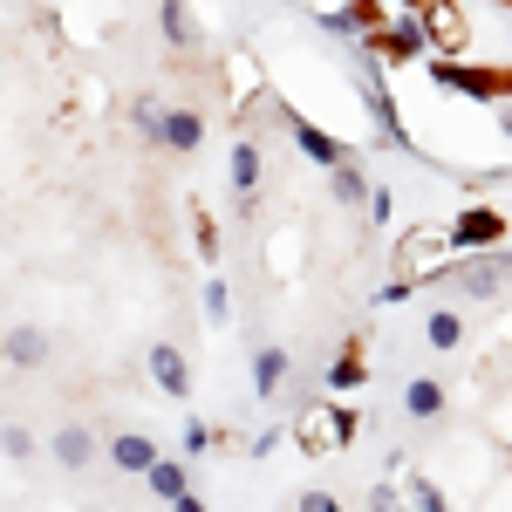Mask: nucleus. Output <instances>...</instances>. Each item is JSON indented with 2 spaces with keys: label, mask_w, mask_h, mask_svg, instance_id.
<instances>
[{
  "label": "nucleus",
  "mask_w": 512,
  "mask_h": 512,
  "mask_svg": "<svg viewBox=\"0 0 512 512\" xmlns=\"http://www.w3.org/2000/svg\"><path fill=\"white\" fill-rule=\"evenodd\" d=\"M451 260H458L451 226H417V233L396 239V274H403V280H437Z\"/></svg>",
  "instance_id": "nucleus-1"
},
{
  "label": "nucleus",
  "mask_w": 512,
  "mask_h": 512,
  "mask_svg": "<svg viewBox=\"0 0 512 512\" xmlns=\"http://www.w3.org/2000/svg\"><path fill=\"white\" fill-rule=\"evenodd\" d=\"M355 89H362V110H369V123H376V137H383V144H396L403 158H424V151L410 144V130H403V117H396V96H390V82H383V62H376V55L362 62V76H355Z\"/></svg>",
  "instance_id": "nucleus-2"
},
{
  "label": "nucleus",
  "mask_w": 512,
  "mask_h": 512,
  "mask_svg": "<svg viewBox=\"0 0 512 512\" xmlns=\"http://www.w3.org/2000/svg\"><path fill=\"white\" fill-rule=\"evenodd\" d=\"M349 437H355V417H349V410L315 403V410H301V417H294V444H301L308 458H315V451H342Z\"/></svg>",
  "instance_id": "nucleus-3"
},
{
  "label": "nucleus",
  "mask_w": 512,
  "mask_h": 512,
  "mask_svg": "<svg viewBox=\"0 0 512 512\" xmlns=\"http://www.w3.org/2000/svg\"><path fill=\"white\" fill-rule=\"evenodd\" d=\"M451 239H458V253H492V246L506 239V212H499V205H465V212L451 219Z\"/></svg>",
  "instance_id": "nucleus-4"
},
{
  "label": "nucleus",
  "mask_w": 512,
  "mask_h": 512,
  "mask_svg": "<svg viewBox=\"0 0 512 512\" xmlns=\"http://www.w3.org/2000/svg\"><path fill=\"white\" fill-rule=\"evenodd\" d=\"M158 151H171V158H185V151H198L205 144V117L198 110H158V123L144 130Z\"/></svg>",
  "instance_id": "nucleus-5"
},
{
  "label": "nucleus",
  "mask_w": 512,
  "mask_h": 512,
  "mask_svg": "<svg viewBox=\"0 0 512 512\" xmlns=\"http://www.w3.org/2000/svg\"><path fill=\"white\" fill-rule=\"evenodd\" d=\"M144 369H151V383H158L164 396H192V362H185V349L178 342H151V355H144Z\"/></svg>",
  "instance_id": "nucleus-6"
},
{
  "label": "nucleus",
  "mask_w": 512,
  "mask_h": 512,
  "mask_svg": "<svg viewBox=\"0 0 512 512\" xmlns=\"http://www.w3.org/2000/svg\"><path fill=\"white\" fill-rule=\"evenodd\" d=\"M287 130H294L301 158H308V164H321V171H335L342 158H355V151L342 144V137H328V130H321V123H308V117H287Z\"/></svg>",
  "instance_id": "nucleus-7"
},
{
  "label": "nucleus",
  "mask_w": 512,
  "mask_h": 512,
  "mask_svg": "<svg viewBox=\"0 0 512 512\" xmlns=\"http://www.w3.org/2000/svg\"><path fill=\"white\" fill-rule=\"evenodd\" d=\"M158 458H164L158 437H144V431H117V437H110V465H117L123 478H144Z\"/></svg>",
  "instance_id": "nucleus-8"
},
{
  "label": "nucleus",
  "mask_w": 512,
  "mask_h": 512,
  "mask_svg": "<svg viewBox=\"0 0 512 512\" xmlns=\"http://www.w3.org/2000/svg\"><path fill=\"white\" fill-rule=\"evenodd\" d=\"M48 451H55L62 472H89V465H96V431H89V424H55V444H48Z\"/></svg>",
  "instance_id": "nucleus-9"
},
{
  "label": "nucleus",
  "mask_w": 512,
  "mask_h": 512,
  "mask_svg": "<svg viewBox=\"0 0 512 512\" xmlns=\"http://www.w3.org/2000/svg\"><path fill=\"white\" fill-rule=\"evenodd\" d=\"M444 403H451V396H444L437 376H410V383H403V417H410V424H437Z\"/></svg>",
  "instance_id": "nucleus-10"
},
{
  "label": "nucleus",
  "mask_w": 512,
  "mask_h": 512,
  "mask_svg": "<svg viewBox=\"0 0 512 512\" xmlns=\"http://www.w3.org/2000/svg\"><path fill=\"white\" fill-rule=\"evenodd\" d=\"M226 171H233L239 212H253V192H260V144H253V137H239V144H233V158H226Z\"/></svg>",
  "instance_id": "nucleus-11"
},
{
  "label": "nucleus",
  "mask_w": 512,
  "mask_h": 512,
  "mask_svg": "<svg viewBox=\"0 0 512 512\" xmlns=\"http://www.w3.org/2000/svg\"><path fill=\"white\" fill-rule=\"evenodd\" d=\"M280 390H287V349L267 342V349H253V396H260V403H274Z\"/></svg>",
  "instance_id": "nucleus-12"
},
{
  "label": "nucleus",
  "mask_w": 512,
  "mask_h": 512,
  "mask_svg": "<svg viewBox=\"0 0 512 512\" xmlns=\"http://www.w3.org/2000/svg\"><path fill=\"white\" fill-rule=\"evenodd\" d=\"M0 362H7V369H41V362H48V335H41V328H7Z\"/></svg>",
  "instance_id": "nucleus-13"
},
{
  "label": "nucleus",
  "mask_w": 512,
  "mask_h": 512,
  "mask_svg": "<svg viewBox=\"0 0 512 512\" xmlns=\"http://www.w3.org/2000/svg\"><path fill=\"white\" fill-rule=\"evenodd\" d=\"M424 28H431V48H465V14L451 0H424Z\"/></svg>",
  "instance_id": "nucleus-14"
},
{
  "label": "nucleus",
  "mask_w": 512,
  "mask_h": 512,
  "mask_svg": "<svg viewBox=\"0 0 512 512\" xmlns=\"http://www.w3.org/2000/svg\"><path fill=\"white\" fill-rule=\"evenodd\" d=\"M158 28L164 41L185 55V48H198V21H192V0H158Z\"/></svg>",
  "instance_id": "nucleus-15"
},
{
  "label": "nucleus",
  "mask_w": 512,
  "mask_h": 512,
  "mask_svg": "<svg viewBox=\"0 0 512 512\" xmlns=\"http://www.w3.org/2000/svg\"><path fill=\"white\" fill-rule=\"evenodd\" d=\"M424 342H431L437 355L465 349V315H458V308H431V315H424Z\"/></svg>",
  "instance_id": "nucleus-16"
},
{
  "label": "nucleus",
  "mask_w": 512,
  "mask_h": 512,
  "mask_svg": "<svg viewBox=\"0 0 512 512\" xmlns=\"http://www.w3.org/2000/svg\"><path fill=\"white\" fill-rule=\"evenodd\" d=\"M328 192L342 198V205H369V171H362L355 158H342L335 171H328Z\"/></svg>",
  "instance_id": "nucleus-17"
},
{
  "label": "nucleus",
  "mask_w": 512,
  "mask_h": 512,
  "mask_svg": "<svg viewBox=\"0 0 512 512\" xmlns=\"http://www.w3.org/2000/svg\"><path fill=\"white\" fill-rule=\"evenodd\" d=\"M362 383H369V362H362V349L349 342V349L335 355V369H328V390H335V396H355Z\"/></svg>",
  "instance_id": "nucleus-18"
},
{
  "label": "nucleus",
  "mask_w": 512,
  "mask_h": 512,
  "mask_svg": "<svg viewBox=\"0 0 512 512\" xmlns=\"http://www.w3.org/2000/svg\"><path fill=\"white\" fill-rule=\"evenodd\" d=\"M144 485H151L158 499H185V492H192V472H185L178 458H158V465L144 472Z\"/></svg>",
  "instance_id": "nucleus-19"
},
{
  "label": "nucleus",
  "mask_w": 512,
  "mask_h": 512,
  "mask_svg": "<svg viewBox=\"0 0 512 512\" xmlns=\"http://www.w3.org/2000/svg\"><path fill=\"white\" fill-rule=\"evenodd\" d=\"M0 458L28 465V458H35V431H28V424H0Z\"/></svg>",
  "instance_id": "nucleus-20"
},
{
  "label": "nucleus",
  "mask_w": 512,
  "mask_h": 512,
  "mask_svg": "<svg viewBox=\"0 0 512 512\" xmlns=\"http://www.w3.org/2000/svg\"><path fill=\"white\" fill-rule=\"evenodd\" d=\"M369 512H410V492H403L396 478H376V485H369Z\"/></svg>",
  "instance_id": "nucleus-21"
},
{
  "label": "nucleus",
  "mask_w": 512,
  "mask_h": 512,
  "mask_svg": "<svg viewBox=\"0 0 512 512\" xmlns=\"http://www.w3.org/2000/svg\"><path fill=\"white\" fill-rule=\"evenodd\" d=\"M403 492H410V512H451V506H444V492H437L431 478H403Z\"/></svg>",
  "instance_id": "nucleus-22"
},
{
  "label": "nucleus",
  "mask_w": 512,
  "mask_h": 512,
  "mask_svg": "<svg viewBox=\"0 0 512 512\" xmlns=\"http://www.w3.org/2000/svg\"><path fill=\"white\" fill-rule=\"evenodd\" d=\"M205 321H233V287L226 280H205Z\"/></svg>",
  "instance_id": "nucleus-23"
},
{
  "label": "nucleus",
  "mask_w": 512,
  "mask_h": 512,
  "mask_svg": "<svg viewBox=\"0 0 512 512\" xmlns=\"http://www.w3.org/2000/svg\"><path fill=\"white\" fill-rule=\"evenodd\" d=\"M212 444H219V431H212L205 417H198V424H185V458H205Z\"/></svg>",
  "instance_id": "nucleus-24"
},
{
  "label": "nucleus",
  "mask_w": 512,
  "mask_h": 512,
  "mask_svg": "<svg viewBox=\"0 0 512 512\" xmlns=\"http://www.w3.org/2000/svg\"><path fill=\"white\" fill-rule=\"evenodd\" d=\"M390 212H396V192L390 185H369V226H390Z\"/></svg>",
  "instance_id": "nucleus-25"
},
{
  "label": "nucleus",
  "mask_w": 512,
  "mask_h": 512,
  "mask_svg": "<svg viewBox=\"0 0 512 512\" xmlns=\"http://www.w3.org/2000/svg\"><path fill=\"white\" fill-rule=\"evenodd\" d=\"M294 512H342V499H335V492H301Z\"/></svg>",
  "instance_id": "nucleus-26"
},
{
  "label": "nucleus",
  "mask_w": 512,
  "mask_h": 512,
  "mask_svg": "<svg viewBox=\"0 0 512 512\" xmlns=\"http://www.w3.org/2000/svg\"><path fill=\"white\" fill-rule=\"evenodd\" d=\"M198 253H205V260H219V226H212V219H198Z\"/></svg>",
  "instance_id": "nucleus-27"
},
{
  "label": "nucleus",
  "mask_w": 512,
  "mask_h": 512,
  "mask_svg": "<svg viewBox=\"0 0 512 512\" xmlns=\"http://www.w3.org/2000/svg\"><path fill=\"white\" fill-rule=\"evenodd\" d=\"M171 512H212V506H205V499H192V492H185V499H171Z\"/></svg>",
  "instance_id": "nucleus-28"
},
{
  "label": "nucleus",
  "mask_w": 512,
  "mask_h": 512,
  "mask_svg": "<svg viewBox=\"0 0 512 512\" xmlns=\"http://www.w3.org/2000/svg\"><path fill=\"white\" fill-rule=\"evenodd\" d=\"M499 117H506V137H512V103H506V110H499Z\"/></svg>",
  "instance_id": "nucleus-29"
}]
</instances>
